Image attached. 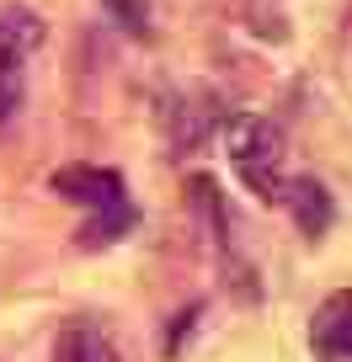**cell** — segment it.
I'll return each mask as SVG.
<instances>
[{
	"label": "cell",
	"instance_id": "6",
	"mask_svg": "<svg viewBox=\"0 0 352 362\" xmlns=\"http://www.w3.org/2000/svg\"><path fill=\"white\" fill-rule=\"evenodd\" d=\"M54 362H118V351H113V341H107V330H96L91 320H75V325L59 330Z\"/></svg>",
	"mask_w": 352,
	"mask_h": 362
},
{
	"label": "cell",
	"instance_id": "1",
	"mask_svg": "<svg viewBox=\"0 0 352 362\" xmlns=\"http://www.w3.org/2000/svg\"><path fill=\"white\" fill-rule=\"evenodd\" d=\"M225 155L229 165L240 170V181H246L251 192L261 197V203H283V134H278L267 117L256 112H240L225 123Z\"/></svg>",
	"mask_w": 352,
	"mask_h": 362
},
{
	"label": "cell",
	"instance_id": "7",
	"mask_svg": "<svg viewBox=\"0 0 352 362\" xmlns=\"http://www.w3.org/2000/svg\"><path fill=\"white\" fill-rule=\"evenodd\" d=\"M134 224V208H118V214H91V224L80 229V245H113L118 235H128Z\"/></svg>",
	"mask_w": 352,
	"mask_h": 362
},
{
	"label": "cell",
	"instance_id": "8",
	"mask_svg": "<svg viewBox=\"0 0 352 362\" xmlns=\"http://www.w3.org/2000/svg\"><path fill=\"white\" fill-rule=\"evenodd\" d=\"M102 11L113 16L128 37H149V0H102Z\"/></svg>",
	"mask_w": 352,
	"mask_h": 362
},
{
	"label": "cell",
	"instance_id": "2",
	"mask_svg": "<svg viewBox=\"0 0 352 362\" xmlns=\"http://www.w3.org/2000/svg\"><path fill=\"white\" fill-rule=\"evenodd\" d=\"M38 43H43V16L33 6H0V123L22 107V75Z\"/></svg>",
	"mask_w": 352,
	"mask_h": 362
},
{
	"label": "cell",
	"instance_id": "3",
	"mask_svg": "<svg viewBox=\"0 0 352 362\" xmlns=\"http://www.w3.org/2000/svg\"><path fill=\"white\" fill-rule=\"evenodd\" d=\"M48 187H54L64 203H80L91 208V214H118V208H128V187L118 170H102V165H59L54 176H48Z\"/></svg>",
	"mask_w": 352,
	"mask_h": 362
},
{
	"label": "cell",
	"instance_id": "4",
	"mask_svg": "<svg viewBox=\"0 0 352 362\" xmlns=\"http://www.w3.org/2000/svg\"><path fill=\"white\" fill-rule=\"evenodd\" d=\"M310 341H315V351L326 362H352V293H331L315 309Z\"/></svg>",
	"mask_w": 352,
	"mask_h": 362
},
{
	"label": "cell",
	"instance_id": "5",
	"mask_svg": "<svg viewBox=\"0 0 352 362\" xmlns=\"http://www.w3.org/2000/svg\"><path fill=\"white\" fill-rule=\"evenodd\" d=\"M283 208L294 214V224L305 229L310 240L326 235V229H331V214H336V208H331V192L320 187L315 176H288V187H283Z\"/></svg>",
	"mask_w": 352,
	"mask_h": 362
}]
</instances>
